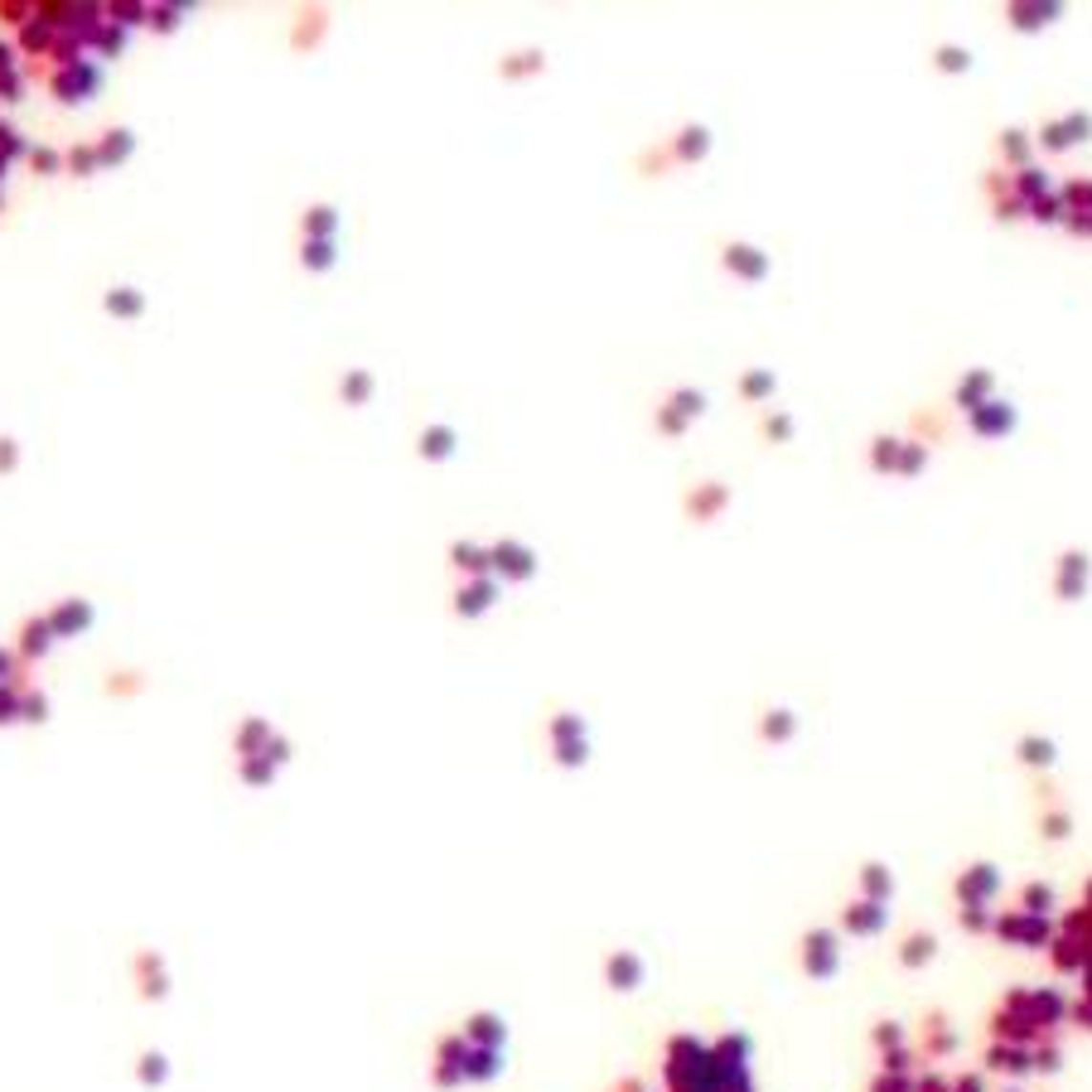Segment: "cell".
<instances>
[{"instance_id":"6da1fadb","label":"cell","mask_w":1092,"mask_h":1092,"mask_svg":"<svg viewBox=\"0 0 1092 1092\" xmlns=\"http://www.w3.org/2000/svg\"><path fill=\"white\" fill-rule=\"evenodd\" d=\"M1087 136H1092V116H1082V112H1068V116H1054V121L1040 126V145L1044 150H1068V145H1078Z\"/></svg>"},{"instance_id":"7a4b0ae2","label":"cell","mask_w":1092,"mask_h":1092,"mask_svg":"<svg viewBox=\"0 0 1092 1092\" xmlns=\"http://www.w3.org/2000/svg\"><path fill=\"white\" fill-rule=\"evenodd\" d=\"M489 561H494V571H498L503 580H527V576L536 571V556L527 552L522 541H498V546H489Z\"/></svg>"},{"instance_id":"3957f363","label":"cell","mask_w":1092,"mask_h":1092,"mask_svg":"<svg viewBox=\"0 0 1092 1092\" xmlns=\"http://www.w3.org/2000/svg\"><path fill=\"white\" fill-rule=\"evenodd\" d=\"M88 623H93V604H88V599H63V604L49 614L53 639H73V634H83Z\"/></svg>"},{"instance_id":"277c9868","label":"cell","mask_w":1092,"mask_h":1092,"mask_svg":"<svg viewBox=\"0 0 1092 1092\" xmlns=\"http://www.w3.org/2000/svg\"><path fill=\"white\" fill-rule=\"evenodd\" d=\"M53 88H58V97H63V102H83V97L97 88V68H93V63H73V68H63V73H58V83H53Z\"/></svg>"},{"instance_id":"5b68a950","label":"cell","mask_w":1092,"mask_h":1092,"mask_svg":"<svg viewBox=\"0 0 1092 1092\" xmlns=\"http://www.w3.org/2000/svg\"><path fill=\"white\" fill-rule=\"evenodd\" d=\"M1082 585H1087V556H1082V552H1063V556H1059L1054 590H1059L1063 599H1078V595H1082Z\"/></svg>"},{"instance_id":"8992f818","label":"cell","mask_w":1092,"mask_h":1092,"mask_svg":"<svg viewBox=\"0 0 1092 1092\" xmlns=\"http://www.w3.org/2000/svg\"><path fill=\"white\" fill-rule=\"evenodd\" d=\"M721 262H725V271H735V276H745V281H759V276L768 271V257H764L759 247H745V242H730Z\"/></svg>"},{"instance_id":"52a82bcc","label":"cell","mask_w":1092,"mask_h":1092,"mask_svg":"<svg viewBox=\"0 0 1092 1092\" xmlns=\"http://www.w3.org/2000/svg\"><path fill=\"white\" fill-rule=\"evenodd\" d=\"M1010 426H1016V411H1010L1005 402H996V397H991L986 407L972 411V430H976V435H1005Z\"/></svg>"},{"instance_id":"ba28073f","label":"cell","mask_w":1092,"mask_h":1092,"mask_svg":"<svg viewBox=\"0 0 1092 1092\" xmlns=\"http://www.w3.org/2000/svg\"><path fill=\"white\" fill-rule=\"evenodd\" d=\"M494 595H498V585H494L489 576H474L470 585H459V595H454V609H459V614H484V609L494 604Z\"/></svg>"},{"instance_id":"9c48e42d","label":"cell","mask_w":1092,"mask_h":1092,"mask_svg":"<svg viewBox=\"0 0 1092 1092\" xmlns=\"http://www.w3.org/2000/svg\"><path fill=\"white\" fill-rule=\"evenodd\" d=\"M725 484H701V489H691L686 494V513L696 517V522H706V517H716L721 508H725Z\"/></svg>"},{"instance_id":"30bf717a","label":"cell","mask_w":1092,"mask_h":1092,"mask_svg":"<svg viewBox=\"0 0 1092 1092\" xmlns=\"http://www.w3.org/2000/svg\"><path fill=\"white\" fill-rule=\"evenodd\" d=\"M1010 184H1016V199L1030 208L1035 199H1044V194H1054V184H1049V170H1040V165H1025V170H1016L1010 175Z\"/></svg>"},{"instance_id":"8fae6325","label":"cell","mask_w":1092,"mask_h":1092,"mask_svg":"<svg viewBox=\"0 0 1092 1092\" xmlns=\"http://www.w3.org/2000/svg\"><path fill=\"white\" fill-rule=\"evenodd\" d=\"M991 372H967L962 382H957V407L962 411H976V407H986L991 402Z\"/></svg>"},{"instance_id":"7c38bea8","label":"cell","mask_w":1092,"mask_h":1092,"mask_svg":"<svg viewBox=\"0 0 1092 1092\" xmlns=\"http://www.w3.org/2000/svg\"><path fill=\"white\" fill-rule=\"evenodd\" d=\"M1059 199H1063V218H1082V213H1092V179H1068L1063 189H1059Z\"/></svg>"},{"instance_id":"4fadbf2b","label":"cell","mask_w":1092,"mask_h":1092,"mask_svg":"<svg viewBox=\"0 0 1092 1092\" xmlns=\"http://www.w3.org/2000/svg\"><path fill=\"white\" fill-rule=\"evenodd\" d=\"M450 556H454V566H459L464 576H484V571L494 566V561H489V552H484V546H470V541H459V546H454Z\"/></svg>"},{"instance_id":"5bb4252c","label":"cell","mask_w":1092,"mask_h":1092,"mask_svg":"<svg viewBox=\"0 0 1092 1092\" xmlns=\"http://www.w3.org/2000/svg\"><path fill=\"white\" fill-rule=\"evenodd\" d=\"M49 643H53L49 619H30V623H25V643H20V653H25V658H39V653H49Z\"/></svg>"},{"instance_id":"9a60e30c","label":"cell","mask_w":1092,"mask_h":1092,"mask_svg":"<svg viewBox=\"0 0 1092 1092\" xmlns=\"http://www.w3.org/2000/svg\"><path fill=\"white\" fill-rule=\"evenodd\" d=\"M1016 749H1020V759H1025L1030 768H1049V764H1054V745H1049L1044 735H1020Z\"/></svg>"},{"instance_id":"2e32d148","label":"cell","mask_w":1092,"mask_h":1092,"mask_svg":"<svg viewBox=\"0 0 1092 1092\" xmlns=\"http://www.w3.org/2000/svg\"><path fill=\"white\" fill-rule=\"evenodd\" d=\"M107 309H112V315H121V320H136L140 309H145V295H140V290H131V285H121V290H112V295H107Z\"/></svg>"},{"instance_id":"e0dca14e","label":"cell","mask_w":1092,"mask_h":1092,"mask_svg":"<svg viewBox=\"0 0 1092 1092\" xmlns=\"http://www.w3.org/2000/svg\"><path fill=\"white\" fill-rule=\"evenodd\" d=\"M696 155H706V131H701V126H686V131L672 140V160H696Z\"/></svg>"},{"instance_id":"ac0fdd59","label":"cell","mask_w":1092,"mask_h":1092,"mask_svg":"<svg viewBox=\"0 0 1092 1092\" xmlns=\"http://www.w3.org/2000/svg\"><path fill=\"white\" fill-rule=\"evenodd\" d=\"M450 450H454V430H450V426L421 430V454H426V459H445Z\"/></svg>"},{"instance_id":"d6986e66","label":"cell","mask_w":1092,"mask_h":1092,"mask_svg":"<svg viewBox=\"0 0 1092 1092\" xmlns=\"http://www.w3.org/2000/svg\"><path fill=\"white\" fill-rule=\"evenodd\" d=\"M334 227H339V213H334V208H309V213H304V232H309V238L329 242Z\"/></svg>"},{"instance_id":"ffe728a7","label":"cell","mask_w":1092,"mask_h":1092,"mask_svg":"<svg viewBox=\"0 0 1092 1092\" xmlns=\"http://www.w3.org/2000/svg\"><path fill=\"white\" fill-rule=\"evenodd\" d=\"M136 150V140H131V131H112L102 145H97V160L102 165H116V160H126V155Z\"/></svg>"},{"instance_id":"44dd1931","label":"cell","mask_w":1092,"mask_h":1092,"mask_svg":"<svg viewBox=\"0 0 1092 1092\" xmlns=\"http://www.w3.org/2000/svg\"><path fill=\"white\" fill-rule=\"evenodd\" d=\"M1000 155H1005V160L1016 165V170H1025V155H1030V136H1025V131H1005V136H1000Z\"/></svg>"},{"instance_id":"7402d4cb","label":"cell","mask_w":1092,"mask_h":1092,"mask_svg":"<svg viewBox=\"0 0 1092 1092\" xmlns=\"http://www.w3.org/2000/svg\"><path fill=\"white\" fill-rule=\"evenodd\" d=\"M667 411H677L682 421H686V416H701V411H706V397H701V392H691V387H677V392H672V402H667Z\"/></svg>"},{"instance_id":"603a6c76","label":"cell","mask_w":1092,"mask_h":1092,"mask_svg":"<svg viewBox=\"0 0 1092 1092\" xmlns=\"http://www.w3.org/2000/svg\"><path fill=\"white\" fill-rule=\"evenodd\" d=\"M923 459H928V445H918V440H899V459H894V470H899V474H918V470H923Z\"/></svg>"},{"instance_id":"cb8c5ba5","label":"cell","mask_w":1092,"mask_h":1092,"mask_svg":"<svg viewBox=\"0 0 1092 1092\" xmlns=\"http://www.w3.org/2000/svg\"><path fill=\"white\" fill-rule=\"evenodd\" d=\"M266 740H271V725H266V721H247L242 735H238V749H242V754H262Z\"/></svg>"},{"instance_id":"d4e9b609","label":"cell","mask_w":1092,"mask_h":1092,"mask_svg":"<svg viewBox=\"0 0 1092 1092\" xmlns=\"http://www.w3.org/2000/svg\"><path fill=\"white\" fill-rule=\"evenodd\" d=\"M300 262H304V266H315V271H329V266H334V242L309 238V242H304V252H300Z\"/></svg>"},{"instance_id":"484cf974","label":"cell","mask_w":1092,"mask_h":1092,"mask_svg":"<svg viewBox=\"0 0 1092 1092\" xmlns=\"http://www.w3.org/2000/svg\"><path fill=\"white\" fill-rule=\"evenodd\" d=\"M552 740L556 745H571V740H585V725H580V716H571V711H561L556 721H552Z\"/></svg>"},{"instance_id":"4316f807","label":"cell","mask_w":1092,"mask_h":1092,"mask_svg":"<svg viewBox=\"0 0 1092 1092\" xmlns=\"http://www.w3.org/2000/svg\"><path fill=\"white\" fill-rule=\"evenodd\" d=\"M339 392H344V402H353V407H358V402H368V397H372V377H368V372H348Z\"/></svg>"},{"instance_id":"83f0119b","label":"cell","mask_w":1092,"mask_h":1092,"mask_svg":"<svg viewBox=\"0 0 1092 1092\" xmlns=\"http://www.w3.org/2000/svg\"><path fill=\"white\" fill-rule=\"evenodd\" d=\"M759 735H764V740H788V735H793V716H788V711H768L764 725H759Z\"/></svg>"},{"instance_id":"f1b7e54d","label":"cell","mask_w":1092,"mask_h":1092,"mask_svg":"<svg viewBox=\"0 0 1092 1092\" xmlns=\"http://www.w3.org/2000/svg\"><path fill=\"white\" fill-rule=\"evenodd\" d=\"M1030 218H1035V222H1063V199H1059V194L1035 199V203H1030Z\"/></svg>"},{"instance_id":"f546056e","label":"cell","mask_w":1092,"mask_h":1092,"mask_svg":"<svg viewBox=\"0 0 1092 1092\" xmlns=\"http://www.w3.org/2000/svg\"><path fill=\"white\" fill-rule=\"evenodd\" d=\"M1010 15H1016L1020 30H1040V25H1049L1054 10H1044V6H1010Z\"/></svg>"},{"instance_id":"4dcf8cb0","label":"cell","mask_w":1092,"mask_h":1092,"mask_svg":"<svg viewBox=\"0 0 1092 1092\" xmlns=\"http://www.w3.org/2000/svg\"><path fill=\"white\" fill-rule=\"evenodd\" d=\"M242 778H247V784H271V778H276V764H266L262 754H247V764H242Z\"/></svg>"},{"instance_id":"1f68e13d","label":"cell","mask_w":1092,"mask_h":1092,"mask_svg":"<svg viewBox=\"0 0 1092 1092\" xmlns=\"http://www.w3.org/2000/svg\"><path fill=\"white\" fill-rule=\"evenodd\" d=\"M894 459H899V440H875V450H871V464H875V470L885 474V470H894Z\"/></svg>"},{"instance_id":"d6a6232c","label":"cell","mask_w":1092,"mask_h":1092,"mask_svg":"<svg viewBox=\"0 0 1092 1092\" xmlns=\"http://www.w3.org/2000/svg\"><path fill=\"white\" fill-rule=\"evenodd\" d=\"M740 392H745V397H768V392H773V377H768V372H749V377L740 382Z\"/></svg>"},{"instance_id":"836d02e7","label":"cell","mask_w":1092,"mask_h":1092,"mask_svg":"<svg viewBox=\"0 0 1092 1092\" xmlns=\"http://www.w3.org/2000/svg\"><path fill=\"white\" fill-rule=\"evenodd\" d=\"M262 759L281 768V764L290 759V740H285V735H271V740H266V749H262Z\"/></svg>"},{"instance_id":"e575fe53","label":"cell","mask_w":1092,"mask_h":1092,"mask_svg":"<svg viewBox=\"0 0 1092 1092\" xmlns=\"http://www.w3.org/2000/svg\"><path fill=\"white\" fill-rule=\"evenodd\" d=\"M1025 904H1030V914H1040V909H1049L1054 904V890L1049 885H1025V894H1020Z\"/></svg>"},{"instance_id":"d590c367","label":"cell","mask_w":1092,"mask_h":1092,"mask_svg":"<svg viewBox=\"0 0 1092 1092\" xmlns=\"http://www.w3.org/2000/svg\"><path fill=\"white\" fill-rule=\"evenodd\" d=\"M44 716H49L44 696H20V721H44Z\"/></svg>"},{"instance_id":"8d00e7d4","label":"cell","mask_w":1092,"mask_h":1092,"mask_svg":"<svg viewBox=\"0 0 1092 1092\" xmlns=\"http://www.w3.org/2000/svg\"><path fill=\"white\" fill-rule=\"evenodd\" d=\"M0 721H20V696L10 686H0Z\"/></svg>"},{"instance_id":"74e56055","label":"cell","mask_w":1092,"mask_h":1092,"mask_svg":"<svg viewBox=\"0 0 1092 1092\" xmlns=\"http://www.w3.org/2000/svg\"><path fill=\"white\" fill-rule=\"evenodd\" d=\"M68 165H73V170H102L97 150H73V155H68Z\"/></svg>"},{"instance_id":"f35d334b","label":"cell","mask_w":1092,"mask_h":1092,"mask_svg":"<svg viewBox=\"0 0 1092 1092\" xmlns=\"http://www.w3.org/2000/svg\"><path fill=\"white\" fill-rule=\"evenodd\" d=\"M764 435L788 440V435H793V421H788V416H764Z\"/></svg>"},{"instance_id":"ab89813d","label":"cell","mask_w":1092,"mask_h":1092,"mask_svg":"<svg viewBox=\"0 0 1092 1092\" xmlns=\"http://www.w3.org/2000/svg\"><path fill=\"white\" fill-rule=\"evenodd\" d=\"M30 160H34V170H44V175H53L58 165H63V155H53V150H34L30 155Z\"/></svg>"},{"instance_id":"60d3db41","label":"cell","mask_w":1092,"mask_h":1092,"mask_svg":"<svg viewBox=\"0 0 1092 1092\" xmlns=\"http://www.w3.org/2000/svg\"><path fill=\"white\" fill-rule=\"evenodd\" d=\"M682 426H686V421H682V416H677V411H667V407H658V430H667V435H682Z\"/></svg>"},{"instance_id":"b9f144b4","label":"cell","mask_w":1092,"mask_h":1092,"mask_svg":"<svg viewBox=\"0 0 1092 1092\" xmlns=\"http://www.w3.org/2000/svg\"><path fill=\"white\" fill-rule=\"evenodd\" d=\"M1063 222H1068V232H1073V238L1092 242V213H1082V218H1063Z\"/></svg>"},{"instance_id":"7bdbcfd3","label":"cell","mask_w":1092,"mask_h":1092,"mask_svg":"<svg viewBox=\"0 0 1092 1092\" xmlns=\"http://www.w3.org/2000/svg\"><path fill=\"white\" fill-rule=\"evenodd\" d=\"M20 464V450H15V440H0V470H15Z\"/></svg>"},{"instance_id":"ee69618b","label":"cell","mask_w":1092,"mask_h":1092,"mask_svg":"<svg viewBox=\"0 0 1092 1092\" xmlns=\"http://www.w3.org/2000/svg\"><path fill=\"white\" fill-rule=\"evenodd\" d=\"M938 63H943V68H967V53H962V49H953V44H948V49H943V58H938Z\"/></svg>"},{"instance_id":"f6af8a7d","label":"cell","mask_w":1092,"mask_h":1092,"mask_svg":"<svg viewBox=\"0 0 1092 1092\" xmlns=\"http://www.w3.org/2000/svg\"><path fill=\"white\" fill-rule=\"evenodd\" d=\"M1073 1020L1082 1025V1030H1092V1000H1082V1005H1073Z\"/></svg>"},{"instance_id":"bcb514c9","label":"cell","mask_w":1092,"mask_h":1092,"mask_svg":"<svg viewBox=\"0 0 1092 1092\" xmlns=\"http://www.w3.org/2000/svg\"><path fill=\"white\" fill-rule=\"evenodd\" d=\"M10 682V653H0V686Z\"/></svg>"}]
</instances>
